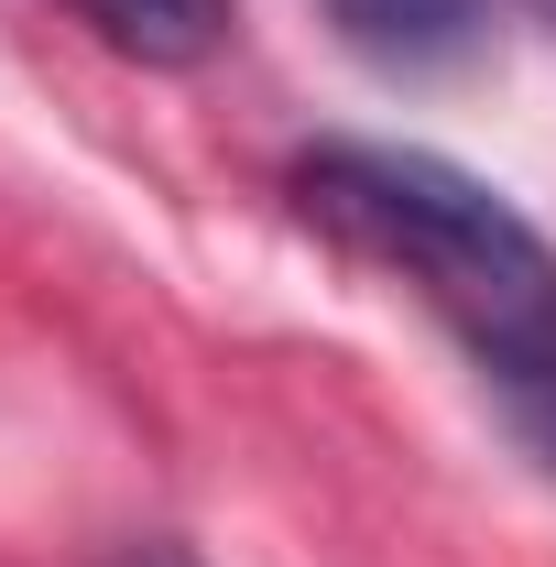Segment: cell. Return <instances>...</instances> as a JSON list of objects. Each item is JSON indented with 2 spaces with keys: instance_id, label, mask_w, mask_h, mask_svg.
Wrapping results in <instances>:
<instances>
[{
  "instance_id": "cell-2",
  "label": "cell",
  "mask_w": 556,
  "mask_h": 567,
  "mask_svg": "<svg viewBox=\"0 0 556 567\" xmlns=\"http://www.w3.org/2000/svg\"><path fill=\"white\" fill-rule=\"evenodd\" d=\"M339 22V44L382 76H436V66H470L491 44V11L502 0H317Z\"/></svg>"
},
{
  "instance_id": "cell-3",
  "label": "cell",
  "mask_w": 556,
  "mask_h": 567,
  "mask_svg": "<svg viewBox=\"0 0 556 567\" xmlns=\"http://www.w3.org/2000/svg\"><path fill=\"white\" fill-rule=\"evenodd\" d=\"M66 11L132 66H208L240 33V0H66Z\"/></svg>"
},
{
  "instance_id": "cell-4",
  "label": "cell",
  "mask_w": 556,
  "mask_h": 567,
  "mask_svg": "<svg viewBox=\"0 0 556 567\" xmlns=\"http://www.w3.org/2000/svg\"><path fill=\"white\" fill-rule=\"evenodd\" d=\"M121 567H197L186 546H121Z\"/></svg>"
},
{
  "instance_id": "cell-1",
  "label": "cell",
  "mask_w": 556,
  "mask_h": 567,
  "mask_svg": "<svg viewBox=\"0 0 556 567\" xmlns=\"http://www.w3.org/2000/svg\"><path fill=\"white\" fill-rule=\"evenodd\" d=\"M295 208L339 251L382 262L425 317L459 339L502 425L546 458L556 481V240L481 186L470 164L415 142H317L295 153Z\"/></svg>"
}]
</instances>
